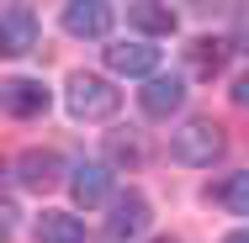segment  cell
Segmentation results:
<instances>
[{"label": "cell", "instance_id": "cell-1", "mask_svg": "<svg viewBox=\"0 0 249 243\" xmlns=\"http://www.w3.org/2000/svg\"><path fill=\"white\" fill-rule=\"evenodd\" d=\"M223 148H228V138H223V127H217L212 116H191L180 132H170V159L186 164V169H207V164H217Z\"/></svg>", "mask_w": 249, "mask_h": 243}, {"label": "cell", "instance_id": "cell-2", "mask_svg": "<svg viewBox=\"0 0 249 243\" xmlns=\"http://www.w3.org/2000/svg\"><path fill=\"white\" fill-rule=\"evenodd\" d=\"M69 116H80V122H106V116H117V106H122V90L111 85V80H101V74H69Z\"/></svg>", "mask_w": 249, "mask_h": 243}, {"label": "cell", "instance_id": "cell-3", "mask_svg": "<svg viewBox=\"0 0 249 243\" xmlns=\"http://www.w3.org/2000/svg\"><path fill=\"white\" fill-rule=\"evenodd\" d=\"M149 233V201L138 191H122L117 201H111V217H106V233H101V243H138Z\"/></svg>", "mask_w": 249, "mask_h": 243}, {"label": "cell", "instance_id": "cell-4", "mask_svg": "<svg viewBox=\"0 0 249 243\" xmlns=\"http://www.w3.org/2000/svg\"><path fill=\"white\" fill-rule=\"evenodd\" d=\"M11 180L21 191H48V185L64 180V164H58V153H48V148H27V153L11 159Z\"/></svg>", "mask_w": 249, "mask_h": 243}, {"label": "cell", "instance_id": "cell-5", "mask_svg": "<svg viewBox=\"0 0 249 243\" xmlns=\"http://www.w3.org/2000/svg\"><path fill=\"white\" fill-rule=\"evenodd\" d=\"M37 11L32 5H5L0 11V53H11V58H21V53L37 48Z\"/></svg>", "mask_w": 249, "mask_h": 243}, {"label": "cell", "instance_id": "cell-6", "mask_svg": "<svg viewBox=\"0 0 249 243\" xmlns=\"http://www.w3.org/2000/svg\"><path fill=\"white\" fill-rule=\"evenodd\" d=\"M106 69L111 74H127V80H154L159 74V48L154 43H111L106 48Z\"/></svg>", "mask_w": 249, "mask_h": 243}, {"label": "cell", "instance_id": "cell-7", "mask_svg": "<svg viewBox=\"0 0 249 243\" xmlns=\"http://www.w3.org/2000/svg\"><path fill=\"white\" fill-rule=\"evenodd\" d=\"M58 21H64V32H69V37H106V32H111V21H117V11H111L106 0H69Z\"/></svg>", "mask_w": 249, "mask_h": 243}, {"label": "cell", "instance_id": "cell-8", "mask_svg": "<svg viewBox=\"0 0 249 243\" xmlns=\"http://www.w3.org/2000/svg\"><path fill=\"white\" fill-rule=\"evenodd\" d=\"M0 106H5V116H16V122L43 116V111H48V85H43V80L16 74V80H5V85H0Z\"/></svg>", "mask_w": 249, "mask_h": 243}, {"label": "cell", "instance_id": "cell-9", "mask_svg": "<svg viewBox=\"0 0 249 243\" xmlns=\"http://www.w3.org/2000/svg\"><path fill=\"white\" fill-rule=\"evenodd\" d=\"M138 106H143V116H154V122L175 116V111L186 106V80H180V74H154L149 85L138 90Z\"/></svg>", "mask_w": 249, "mask_h": 243}, {"label": "cell", "instance_id": "cell-10", "mask_svg": "<svg viewBox=\"0 0 249 243\" xmlns=\"http://www.w3.org/2000/svg\"><path fill=\"white\" fill-rule=\"evenodd\" d=\"M69 195H74V206H101V201H111V164H74L69 169Z\"/></svg>", "mask_w": 249, "mask_h": 243}, {"label": "cell", "instance_id": "cell-11", "mask_svg": "<svg viewBox=\"0 0 249 243\" xmlns=\"http://www.w3.org/2000/svg\"><path fill=\"white\" fill-rule=\"evenodd\" d=\"M32 238L37 243H85V222L69 217V211H43L32 222Z\"/></svg>", "mask_w": 249, "mask_h": 243}, {"label": "cell", "instance_id": "cell-12", "mask_svg": "<svg viewBox=\"0 0 249 243\" xmlns=\"http://www.w3.org/2000/svg\"><path fill=\"white\" fill-rule=\"evenodd\" d=\"M127 27H138L143 37H170V32H175V11H170V5H154V0L127 5Z\"/></svg>", "mask_w": 249, "mask_h": 243}, {"label": "cell", "instance_id": "cell-13", "mask_svg": "<svg viewBox=\"0 0 249 243\" xmlns=\"http://www.w3.org/2000/svg\"><path fill=\"white\" fill-rule=\"evenodd\" d=\"M228 48H233V43H223V37H196V43L186 48V58H191V74H196V80H212V74L223 69Z\"/></svg>", "mask_w": 249, "mask_h": 243}, {"label": "cell", "instance_id": "cell-14", "mask_svg": "<svg viewBox=\"0 0 249 243\" xmlns=\"http://www.w3.org/2000/svg\"><path fill=\"white\" fill-rule=\"evenodd\" d=\"M217 201H223L233 217H249V169L244 175H228V180L217 185Z\"/></svg>", "mask_w": 249, "mask_h": 243}, {"label": "cell", "instance_id": "cell-15", "mask_svg": "<svg viewBox=\"0 0 249 243\" xmlns=\"http://www.w3.org/2000/svg\"><path fill=\"white\" fill-rule=\"evenodd\" d=\"M106 153H111V164H138V159H143L138 138H111V143H106Z\"/></svg>", "mask_w": 249, "mask_h": 243}, {"label": "cell", "instance_id": "cell-16", "mask_svg": "<svg viewBox=\"0 0 249 243\" xmlns=\"http://www.w3.org/2000/svg\"><path fill=\"white\" fill-rule=\"evenodd\" d=\"M228 96H233V106H239V111H249V69L233 80V90H228Z\"/></svg>", "mask_w": 249, "mask_h": 243}, {"label": "cell", "instance_id": "cell-17", "mask_svg": "<svg viewBox=\"0 0 249 243\" xmlns=\"http://www.w3.org/2000/svg\"><path fill=\"white\" fill-rule=\"evenodd\" d=\"M233 43L249 48V11H233Z\"/></svg>", "mask_w": 249, "mask_h": 243}, {"label": "cell", "instance_id": "cell-18", "mask_svg": "<svg viewBox=\"0 0 249 243\" xmlns=\"http://www.w3.org/2000/svg\"><path fill=\"white\" fill-rule=\"evenodd\" d=\"M223 243H249V227H239V233H228Z\"/></svg>", "mask_w": 249, "mask_h": 243}, {"label": "cell", "instance_id": "cell-19", "mask_svg": "<svg viewBox=\"0 0 249 243\" xmlns=\"http://www.w3.org/2000/svg\"><path fill=\"white\" fill-rule=\"evenodd\" d=\"M154 243H180V238H154Z\"/></svg>", "mask_w": 249, "mask_h": 243}]
</instances>
